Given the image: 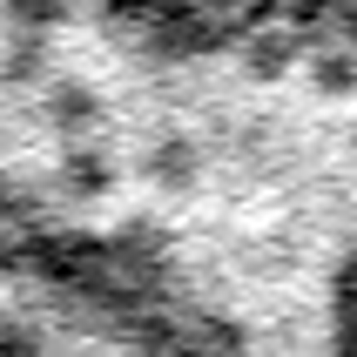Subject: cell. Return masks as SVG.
Wrapping results in <instances>:
<instances>
[{
	"mask_svg": "<svg viewBox=\"0 0 357 357\" xmlns=\"http://www.w3.org/2000/svg\"><path fill=\"white\" fill-rule=\"evenodd\" d=\"M337 357H357V257L337 283Z\"/></svg>",
	"mask_w": 357,
	"mask_h": 357,
	"instance_id": "cell-4",
	"label": "cell"
},
{
	"mask_svg": "<svg viewBox=\"0 0 357 357\" xmlns=\"http://www.w3.org/2000/svg\"><path fill=\"white\" fill-rule=\"evenodd\" d=\"M0 317L27 324V331H47L61 344H81L95 357H115L121 344L135 337V310L128 303H101L88 283L54 277L47 263L20 257L14 229H0Z\"/></svg>",
	"mask_w": 357,
	"mask_h": 357,
	"instance_id": "cell-1",
	"label": "cell"
},
{
	"mask_svg": "<svg viewBox=\"0 0 357 357\" xmlns=\"http://www.w3.org/2000/svg\"><path fill=\"white\" fill-rule=\"evenodd\" d=\"M0 357H88V351H75V344L47 337V331H27V324L0 317Z\"/></svg>",
	"mask_w": 357,
	"mask_h": 357,
	"instance_id": "cell-3",
	"label": "cell"
},
{
	"mask_svg": "<svg viewBox=\"0 0 357 357\" xmlns=\"http://www.w3.org/2000/svg\"><path fill=\"white\" fill-rule=\"evenodd\" d=\"M115 34L155 47V54H209L222 40L250 34L277 0H95Z\"/></svg>",
	"mask_w": 357,
	"mask_h": 357,
	"instance_id": "cell-2",
	"label": "cell"
}]
</instances>
